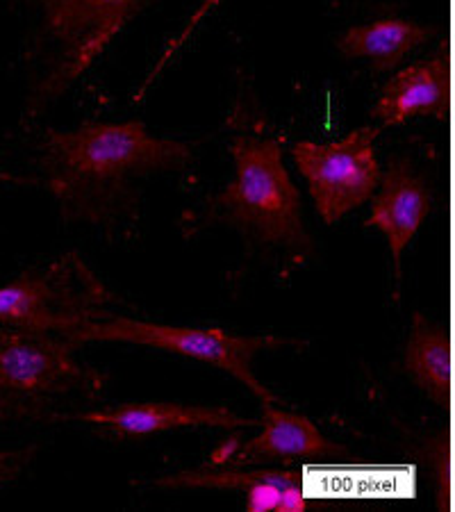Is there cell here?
Listing matches in <instances>:
<instances>
[{
  "label": "cell",
  "instance_id": "1",
  "mask_svg": "<svg viewBox=\"0 0 455 512\" xmlns=\"http://www.w3.org/2000/svg\"><path fill=\"white\" fill-rule=\"evenodd\" d=\"M230 155L235 160V178L217 196L223 217L267 244L308 242L301 192L285 167L278 139H235Z\"/></svg>",
  "mask_w": 455,
  "mask_h": 512
},
{
  "label": "cell",
  "instance_id": "2",
  "mask_svg": "<svg viewBox=\"0 0 455 512\" xmlns=\"http://www.w3.org/2000/svg\"><path fill=\"white\" fill-rule=\"evenodd\" d=\"M62 335L69 342H126L210 362V365H217L230 371L239 383L246 385L248 390L258 396L262 406L276 403V396L269 392V387L260 383L258 376L253 374L251 362L253 355L258 351L269 349V346H278L283 342L280 337H246L228 333V330L223 328H182L135 319L94 321L82 317L71 321V324L62 330Z\"/></svg>",
  "mask_w": 455,
  "mask_h": 512
},
{
  "label": "cell",
  "instance_id": "3",
  "mask_svg": "<svg viewBox=\"0 0 455 512\" xmlns=\"http://www.w3.org/2000/svg\"><path fill=\"white\" fill-rule=\"evenodd\" d=\"M48 146L62 169L76 180H107L142 173L192 158V148L153 135L144 123H94L48 132Z\"/></svg>",
  "mask_w": 455,
  "mask_h": 512
},
{
  "label": "cell",
  "instance_id": "4",
  "mask_svg": "<svg viewBox=\"0 0 455 512\" xmlns=\"http://www.w3.org/2000/svg\"><path fill=\"white\" fill-rule=\"evenodd\" d=\"M378 137L380 128H358L335 142L292 144V158L326 224L342 221L378 189Z\"/></svg>",
  "mask_w": 455,
  "mask_h": 512
},
{
  "label": "cell",
  "instance_id": "5",
  "mask_svg": "<svg viewBox=\"0 0 455 512\" xmlns=\"http://www.w3.org/2000/svg\"><path fill=\"white\" fill-rule=\"evenodd\" d=\"M66 53L64 76L76 78L153 0H41Z\"/></svg>",
  "mask_w": 455,
  "mask_h": 512
},
{
  "label": "cell",
  "instance_id": "6",
  "mask_svg": "<svg viewBox=\"0 0 455 512\" xmlns=\"http://www.w3.org/2000/svg\"><path fill=\"white\" fill-rule=\"evenodd\" d=\"M82 367L69 340L44 330L0 328V394H44L60 390Z\"/></svg>",
  "mask_w": 455,
  "mask_h": 512
},
{
  "label": "cell",
  "instance_id": "7",
  "mask_svg": "<svg viewBox=\"0 0 455 512\" xmlns=\"http://www.w3.org/2000/svg\"><path fill=\"white\" fill-rule=\"evenodd\" d=\"M335 451V444H330L308 417L269 403L264 406L262 433L246 442H223L210 453V465L244 467L264 460H319Z\"/></svg>",
  "mask_w": 455,
  "mask_h": 512
},
{
  "label": "cell",
  "instance_id": "8",
  "mask_svg": "<svg viewBox=\"0 0 455 512\" xmlns=\"http://www.w3.org/2000/svg\"><path fill=\"white\" fill-rule=\"evenodd\" d=\"M82 421L114 437H144L178 428H251L258 421L244 419L226 406H187V403H126V406L94 410Z\"/></svg>",
  "mask_w": 455,
  "mask_h": 512
},
{
  "label": "cell",
  "instance_id": "9",
  "mask_svg": "<svg viewBox=\"0 0 455 512\" xmlns=\"http://www.w3.org/2000/svg\"><path fill=\"white\" fill-rule=\"evenodd\" d=\"M380 192L364 226L376 228L387 237L394 267L399 269L401 255L417 237L419 228L433 208L428 185L405 162H394L380 176Z\"/></svg>",
  "mask_w": 455,
  "mask_h": 512
},
{
  "label": "cell",
  "instance_id": "10",
  "mask_svg": "<svg viewBox=\"0 0 455 512\" xmlns=\"http://www.w3.org/2000/svg\"><path fill=\"white\" fill-rule=\"evenodd\" d=\"M451 101V66L444 55L405 66L387 80L374 103L380 126H401L419 114L446 117Z\"/></svg>",
  "mask_w": 455,
  "mask_h": 512
},
{
  "label": "cell",
  "instance_id": "11",
  "mask_svg": "<svg viewBox=\"0 0 455 512\" xmlns=\"http://www.w3.org/2000/svg\"><path fill=\"white\" fill-rule=\"evenodd\" d=\"M433 35L435 30L428 23L403 19V16H387V19L371 21L367 26L346 30L335 46L339 55L349 57V60H362L378 71H387L401 64Z\"/></svg>",
  "mask_w": 455,
  "mask_h": 512
},
{
  "label": "cell",
  "instance_id": "12",
  "mask_svg": "<svg viewBox=\"0 0 455 512\" xmlns=\"http://www.w3.org/2000/svg\"><path fill=\"white\" fill-rule=\"evenodd\" d=\"M405 374L412 378L419 390H424L430 399L444 403L451 394L453 360H451V337L446 328L435 324L433 319L417 312L412 317L410 340L403 353Z\"/></svg>",
  "mask_w": 455,
  "mask_h": 512
},
{
  "label": "cell",
  "instance_id": "13",
  "mask_svg": "<svg viewBox=\"0 0 455 512\" xmlns=\"http://www.w3.org/2000/svg\"><path fill=\"white\" fill-rule=\"evenodd\" d=\"M78 315H64L55 308V292L41 276H23L0 285V321L7 326L62 333Z\"/></svg>",
  "mask_w": 455,
  "mask_h": 512
},
{
  "label": "cell",
  "instance_id": "14",
  "mask_svg": "<svg viewBox=\"0 0 455 512\" xmlns=\"http://www.w3.org/2000/svg\"><path fill=\"white\" fill-rule=\"evenodd\" d=\"M221 3V0H203V3L201 5H198L196 7V12L192 14V16H189V19H187V23H185V28H182L180 32H178V35L176 37H173L171 41H169V46L167 48H164V51H162V55H160V60H157V64L153 66V69H151V76H148V80L144 82V85H142V92H139L137 94V98H142L144 94H146V89L148 87H151V82L157 78V76H160V73L164 71V66H167L169 64V60H171V57L173 55H176L178 51H180V48L182 46H185V41L189 39V37H192V32L198 28V23H201L203 19H205V16H208L212 10H214V7H217Z\"/></svg>",
  "mask_w": 455,
  "mask_h": 512
},
{
  "label": "cell",
  "instance_id": "15",
  "mask_svg": "<svg viewBox=\"0 0 455 512\" xmlns=\"http://www.w3.org/2000/svg\"><path fill=\"white\" fill-rule=\"evenodd\" d=\"M23 465V456L14 451H0V483L10 481L12 476L19 474V469Z\"/></svg>",
  "mask_w": 455,
  "mask_h": 512
}]
</instances>
